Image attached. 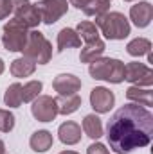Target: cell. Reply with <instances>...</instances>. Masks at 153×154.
I'll return each mask as SVG.
<instances>
[{"label": "cell", "mask_w": 153, "mask_h": 154, "mask_svg": "<svg viewBox=\"0 0 153 154\" xmlns=\"http://www.w3.org/2000/svg\"><path fill=\"white\" fill-rule=\"evenodd\" d=\"M43 90V82L41 81H29L22 86V102H33L40 95V91Z\"/></svg>", "instance_id": "cell-25"}, {"label": "cell", "mask_w": 153, "mask_h": 154, "mask_svg": "<svg viewBox=\"0 0 153 154\" xmlns=\"http://www.w3.org/2000/svg\"><path fill=\"white\" fill-rule=\"evenodd\" d=\"M13 14H15V18H18L27 29H36L40 23H41V16H40V13H38V9H36L34 4H27L25 7L18 9V11L13 13Z\"/></svg>", "instance_id": "cell-15"}, {"label": "cell", "mask_w": 153, "mask_h": 154, "mask_svg": "<svg viewBox=\"0 0 153 154\" xmlns=\"http://www.w3.org/2000/svg\"><path fill=\"white\" fill-rule=\"evenodd\" d=\"M70 5H74L76 9L83 11L86 16H101L105 13H108L112 0H69Z\"/></svg>", "instance_id": "cell-10"}, {"label": "cell", "mask_w": 153, "mask_h": 154, "mask_svg": "<svg viewBox=\"0 0 153 154\" xmlns=\"http://www.w3.org/2000/svg\"><path fill=\"white\" fill-rule=\"evenodd\" d=\"M52 143H54V138H52V134L47 129H40L36 133H33L31 138H29V145H31V149L34 152H45V151H49L52 147Z\"/></svg>", "instance_id": "cell-20"}, {"label": "cell", "mask_w": 153, "mask_h": 154, "mask_svg": "<svg viewBox=\"0 0 153 154\" xmlns=\"http://www.w3.org/2000/svg\"><path fill=\"white\" fill-rule=\"evenodd\" d=\"M126 52L133 57H141V56H146L148 52H151V41L146 38H135L132 39L128 45H126Z\"/></svg>", "instance_id": "cell-22"}, {"label": "cell", "mask_w": 153, "mask_h": 154, "mask_svg": "<svg viewBox=\"0 0 153 154\" xmlns=\"http://www.w3.org/2000/svg\"><path fill=\"white\" fill-rule=\"evenodd\" d=\"M86 154H110V152H108V149H106L103 143L96 142V143L88 145V149H86Z\"/></svg>", "instance_id": "cell-28"}, {"label": "cell", "mask_w": 153, "mask_h": 154, "mask_svg": "<svg viewBox=\"0 0 153 154\" xmlns=\"http://www.w3.org/2000/svg\"><path fill=\"white\" fill-rule=\"evenodd\" d=\"M52 88L58 91V95H72L81 90V79L74 74H60L54 77Z\"/></svg>", "instance_id": "cell-12"}, {"label": "cell", "mask_w": 153, "mask_h": 154, "mask_svg": "<svg viewBox=\"0 0 153 154\" xmlns=\"http://www.w3.org/2000/svg\"><path fill=\"white\" fill-rule=\"evenodd\" d=\"M34 5H36L40 16H41V22L45 25L56 23L69 11V0H40Z\"/></svg>", "instance_id": "cell-7"}, {"label": "cell", "mask_w": 153, "mask_h": 154, "mask_svg": "<svg viewBox=\"0 0 153 154\" xmlns=\"http://www.w3.org/2000/svg\"><path fill=\"white\" fill-rule=\"evenodd\" d=\"M58 52H63L67 48H77L81 47V38L77 36L76 29H70V27H65L58 32Z\"/></svg>", "instance_id": "cell-18"}, {"label": "cell", "mask_w": 153, "mask_h": 154, "mask_svg": "<svg viewBox=\"0 0 153 154\" xmlns=\"http://www.w3.org/2000/svg\"><path fill=\"white\" fill-rule=\"evenodd\" d=\"M9 70H11V75L16 77V79L29 77V75H33V74H34V70H36V63H34V61H31L29 57L22 56V57H16L15 61H11Z\"/></svg>", "instance_id": "cell-17"}, {"label": "cell", "mask_w": 153, "mask_h": 154, "mask_svg": "<svg viewBox=\"0 0 153 154\" xmlns=\"http://www.w3.org/2000/svg\"><path fill=\"white\" fill-rule=\"evenodd\" d=\"M15 127V115L9 109H0V131L11 133Z\"/></svg>", "instance_id": "cell-26"}, {"label": "cell", "mask_w": 153, "mask_h": 154, "mask_svg": "<svg viewBox=\"0 0 153 154\" xmlns=\"http://www.w3.org/2000/svg\"><path fill=\"white\" fill-rule=\"evenodd\" d=\"M31 113L38 122H52L58 116V106L56 100L49 95H38L33 100Z\"/></svg>", "instance_id": "cell-8"}, {"label": "cell", "mask_w": 153, "mask_h": 154, "mask_svg": "<svg viewBox=\"0 0 153 154\" xmlns=\"http://www.w3.org/2000/svg\"><path fill=\"white\" fill-rule=\"evenodd\" d=\"M153 115L139 104H124L110 116L106 125V140L115 154H130L151 143Z\"/></svg>", "instance_id": "cell-1"}, {"label": "cell", "mask_w": 153, "mask_h": 154, "mask_svg": "<svg viewBox=\"0 0 153 154\" xmlns=\"http://www.w3.org/2000/svg\"><path fill=\"white\" fill-rule=\"evenodd\" d=\"M151 18H153V5L150 2L142 0V2H137L135 5L130 7V20L139 29L148 27L150 22H151Z\"/></svg>", "instance_id": "cell-11"}, {"label": "cell", "mask_w": 153, "mask_h": 154, "mask_svg": "<svg viewBox=\"0 0 153 154\" xmlns=\"http://www.w3.org/2000/svg\"><path fill=\"white\" fill-rule=\"evenodd\" d=\"M60 154H77L76 151H61Z\"/></svg>", "instance_id": "cell-31"}, {"label": "cell", "mask_w": 153, "mask_h": 154, "mask_svg": "<svg viewBox=\"0 0 153 154\" xmlns=\"http://www.w3.org/2000/svg\"><path fill=\"white\" fill-rule=\"evenodd\" d=\"M58 138L65 145H76V143H79L81 142V127H79V124L72 122V120L63 122L58 127Z\"/></svg>", "instance_id": "cell-13"}, {"label": "cell", "mask_w": 153, "mask_h": 154, "mask_svg": "<svg viewBox=\"0 0 153 154\" xmlns=\"http://www.w3.org/2000/svg\"><path fill=\"white\" fill-rule=\"evenodd\" d=\"M4 70H5V65H4V59L0 57V75L4 74Z\"/></svg>", "instance_id": "cell-29"}, {"label": "cell", "mask_w": 153, "mask_h": 154, "mask_svg": "<svg viewBox=\"0 0 153 154\" xmlns=\"http://www.w3.org/2000/svg\"><path fill=\"white\" fill-rule=\"evenodd\" d=\"M54 100H56V106H58V115H72L81 106V97L77 93L58 95V99H54Z\"/></svg>", "instance_id": "cell-19"}, {"label": "cell", "mask_w": 153, "mask_h": 154, "mask_svg": "<svg viewBox=\"0 0 153 154\" xmlns=\"http://www.w3.org/2000/svg\"><path fill=\"white\" fill-rule=\"evenodd\" d=\"M29 31L18 18L13 16V20H9L5 25H4V34H2V43H4V48L7 52H22L24 47H25V41L29 36Z\"/></svg>", "instance_id": "cell-5"}, {"label": "cell", "mask_w": 153, "mask_h": 154, "mask_svg": "<svg viewBox=\"0 0 153 154\" xmlns=\"http://www.w3.org/2000/svg\"><path fill=\"white\" fill-rule=\"evenodd\" d=\"M124 81L132 82L133 86L150 88L153 84V70L144 63L132 61V63L124 65Z\"/></svg>", "instance_id": "cell-6"}, {"label": "cell", "mask_w": 153, "mask_h": 154, "mask_svg": "<svg viewBox=\"0 0 153 154\" xmlns=\"http://www.w3.org/2000/svg\"><path fill=\"white\" fill-rule=\"evenodd\" d=\"M4 104L9 108L22 106V84L20 82H13L11 86H7V90L4 93Z\"/></svg>", "instance_id": "cell-23"}, {"label": "cell", "mask_w": 153, "mask_h": 154, "mask_svg": "<svg viewBox=\"0 0 153 154\" xmlns=\"http://www.w3.org/2000/svg\"><path fill=\"white\" fill-rule=\"evenodd\" d=\"M13 13V2L11 0H0V20L7 18Z\"/></svg>", "instance_id": "cell-27"}, {"label": "cell", "mask_w": 153, "mask_h": 154, "mask_svg": "<svg viewBox=\"0 0 153 154\" xmlns=\"http://www.w3.org/2000/svg\"><path fill=\"white\" fill-rule=\"evenodd\" d=\"M115 104V95L105 86H96L90 91V106L96 113H110Z\"/></svg>", "instance_id": "cell-9"}, {"label": "cell", "mask_w": 153, "mask_h": 154, "mask_svg": "<svg viewBox=\"0 0 153 154\" xmlns=\"http://www.w3.org/2000/svg\"><path fill=\"white\" fill-rule=\"evenodd\" d=\"M0 154H5V145H4L2 140H0Z\"/></svg>", "instance_id": "cell-30"}, {"label": "cell", "mask_w": 153, "mask_h": 154, "mask_svg": "<svg viewBox=\"0 0 153 154\" xmlns=\"http://www.w3.org/2000/svg\"><path fill=\"white\" fill-rule=\"evenodd\" d=\"M22 52H24L25 57H29L36 65H47L52 57V45L40 31L31 29Z\"/></svg>", "instance_id": "cell-4"}, {"label": "cell", "mask_w": 153, "mask_h": 154, "mask_svg": "<svg viewBox=\"0 0 153 154\" xmlns=\"http://www.w3.org/2000/svg\"><path fill=\"white\" fill-rule=\"evenodd\" d=\"M88 74L97 81L121 84L124 81V63L115 57H99L88 65Z\"/></svg>", "instance_id": "cell-3"}, {"label": "cell", "mask_w": 153, "mask_h": 154, "mask_svg": "<svg viewBox=\"0 0 153 154\" xmlns=\"http://www.w3.org/2000/svg\"><path fill=\"white\" fill-rule=\"evenodd\" d=\"M83 131L88 138L97 140L103 136V122L97 115H86L83 118Z\"/></svg>", "instance_id": "cell-21"}, {"label": "cell", "mask_w": 153, "mask_h": 154, "mask_svg": "<svg viewBox=\"0 0 153 154\" xmlns=\"http://www.w3.org/2000/svg\"><path fill=\"white\" fill-rule=\"evenodd\" d=\"M124 2H135V0H124Z\"/></svg>", "instance_id": "cell-32"}, {"label": "cell", "mask_w": 153, "mask_h": 154, "mask_svg": "<svg viewBox=\"0 0 153 154\" xmlns=\"http://www.w3.org/2000/svg\"><path fill=\"white\" fill-rule=\"evenodd\" d=\"M105 48H106V45H105V41H103L101 38L94 39V41H88V43H85V47H83L81 52H79V61L90 65L92 61L103 57Z\"/></svg>", "instance_id": "cell-14"}, {"label": "cell", "mask_w": 153, "mask_h": 154, "mask_svg": "<svg viewBox=\"0 0 153 154\" xmlns=\"http://www.w3.org/2000/svg\"><path fill=\"white\" fill-rule=\"evenodd\" d=\"M76 32L79 38L85 39V43H88V41H94V39L99 38V29L96 27V23L94 22H88V20H85V22H79L76 27Z\"/></svg>", "instance_id": "cell-24"}, {"label": "cell", "mask_w": 153, "mask_h": 154, "mask_svg": "<svg viewBox=\"0 0 153 154\" xmlns=\"http://www.w3.org/2000/svg\"><path fill=\"white\" fill-rule=\"evenodd\" d=\"M96 27L106 39H124L130 36V22L119 11H108L96 18Z\"/></svg>", "instance_id": "cell-2"}, {"label": "cell", "mask_w": 153, "mask_h": 154, "mask_svg": "<svg viewBox=\"0 0 153 154\" xmlns=\"http://www.w3.org/2000/svg\"><path fill=\"white\" fill-rule=\"evenodd\" d=\"M126 99L133 104H139V106H144V108H150L153 106V91L150 88H141V86H130L126 90Z\"/></svg>", "instance_id": "cell-16"}]
</instances>
